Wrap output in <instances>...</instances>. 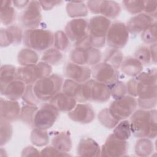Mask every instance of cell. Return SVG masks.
<instances>
[{"label": "cell", "instance_id": "obj_48", "mask_svg": "<svg viewBox=\"0 0 157 157\" xmlns=\"http://www.w3.org/2000/svg\"><path fill=\"white\" fill-rule=\"evenodd\" d=\"M41 8L45 10H50L56 6L62 3L61 1H39Z\"/></svg>", "mask_w": 157, "mask_h": 157}, {"label": "cell", "instance_id": "obj_41", "mask_svg": "<svg viewBox=\"0 0 157 157\" xmlns=\"http://www.w3.org/2000/svg\"><path fill=\"white\" fill-rule=\"evenodd\" d=\"M69 39L64 31L59 30L55 33L53 44L56 49L64 51L69 47Z\"/></svg>", "mask_w": 157, "mask_h": 157}, {"label": "cell", "instance_id": "obj_3", "mask_svg": "<svg viewBox=\"0 0 157 157\" xmlns=\"http://www.w3.org/2000/svg\"><path fill=\"white\" fill-rule=\"evenodd\" d=\"M63 78L56 74H52L37 81L33 85V91L41 101H50L60 92L63 84Z\"/></svg>", "mask_w": 157, "mask_h": 157}, {"label": "cell", "instance_id": "obj_4", "mask_svg": "<svg viewBox=\"0 0 157 157\" xmlns=\"http://www.w3.org/2000/svg\"><path fill=\"white\" fill-rule=\"evenodd\" d=\"M24 45L36 52H42L50 48L54 42V34L47 29H31L23 32Z\"/></svg>", "mask_w": 157, "mask_h": 157}, {"label": "cell", "instance_id": "obj_42", "mask_svg": "<svg viewBox=\"0 0 157 157\" xmlns=\"http://www.w3.org/2000/svg\"><path fill=\"white\" fill-rule=\"evenodd\" d=\"M142 40L147 44L156 43V20L141 34Z\"/></svg>", "mask_w": 157, "mask_h": 157}, {"label": "cell", "instance_id": "obj_31", "mask_svg": "<svg viewBox=\"0 0 157 157\" xmlns=\"http://www.w3.org/2000/svg\"><path fill=\"white\" fill-rule=\"evenodd\" d=\"M38 61L39 56L37 52L29 48H22L17 55V61L21 66L35 64Z\"/></svg>", "mask_w": 157, "mask_h": 157}, {"label": "cell", "instance_id": "obj_19", "mask_svg": "<svg viewBox=\"0 0 157 157\" xmlns=\"http://www.w3.org/2000/svg\"><path fill=\"white\" fill-rule=\"evenodd\" d=\"M111 21L102 15H96L88 21V34L96 38H105Z\"/></svg>", "mask_w": 157, "mask_h": 157}, {"label": "cell", "instance_id": "obj_44", "mask_svg": "<svg viewBox=\"0 0 157 157\" xmlns=\"http://www.w3.org/2000/svg\"><path fill=\"white\" fill-rule=\"evenodd\" d=\"M134 58L139 60L143 66L149 65L151 63L150 50L146 46L139 47L134 52Z\"/></svg>", "mask_w": 157, "mask_h": 157}, {"label": "cell", "instance_id": "obj_7", "mask_svg": "<svg viewBox=\"0 0 157 157\" xmlns=\"http://www.w3.org/2000/svg\"><path fill=\"white\" fill-rule=\"evenodd\" d=\"M137 106V99L130 95H125L114 99L108 108L111 114L118 121L126 120L136 110Z\"/></svg>", "mask_w": 157, "mask_h": 157}, {"label": "cell", "instance_id": "obj_26", "mask_svg": "<svg viewBox=\"0 0 157 157\" xmlns=\"http://www.w3.org/2000/svg\"><path fill=\"white\" fill-rule=\"evenodd\" d=\"M120 68L124 74L129 77H135L142 72L143 65L136 58L128 56L123 59Z\"/></svg>", "mask_w": 157, "mask_h": 157}, {"label": "cell", "instance_id": "obj_6", "mask_svg": "<svg viewBox=\"0 0 157 157\" xmlns=\"http://www.w3.org/2000/svg\"><path fill=\"white\" fill-rule=\"evenodd\" d=\"M83 91L86 101L104 103L111 97L109 86L93 79H90L83 83Z\"/></svg>", "mask_w": 157, "mask_h": 157}, {"label": "cell", "instance_id": "obj_45", "mask_svg": "<svg viewBox=\"0 0 157 157\" xmlns=\"http://www.w3.org/2000/svg\"><path fill=\"white\" fill-rule=\"evenodd\" d=\"M21 98L26 104L32 105H37L41 102L36 97L33 91V85H28L26 86L25 91Z\"/></svg>", "mask_w": 157, "mask_h": 157}, {"label": "cell", "instance_id": "obj_25", "mask_svg": "<svg viewBox=\"0 0 157 157\" xmlns=\"http://www.w3.org/2000/svg\"><path fill=\"white\" fill-rule=\"evenodd\" d=\"M52 145L61 152H69L72 147L70 132L69 131L55 132L52 139Z\"/></svg>", "mask_w": 157, "mask_h": 157}, {"label": "cell", "instance_id": "obj_16", "mask_svg": "<svg viewBox=\"0 0 157 157\" xmlns=\"http://www.w3.org/2000/svg\"><path fill=\"white\" fill-rule=\"evenodd\" d=\"M69 118L72 121L82 123L88 124L92 122L95 117L93 107L86 103L77 104L75 107L68 112Z\"/></svg>", "mask_w": 157, "mask_h": 157}, {"label": "cell", "instance_id": "obj_30", "mask_svg": "<svg viewBox=\"0 0 157 157\" xmlns=\"http://www.w3.org/2000/svg\"><path fill=\"white\" fill-rule=\"evenodd\" d=\"M17 69L11 64H4L0 68V88L2 91L12 81L17 79Z\"/></svg>", "mask_w": 157, "mask_h": 157}, {"label": "cell", "instance_id": "obj_21", "mask_svg": "<svg viewBox=\"0 0 157 157\" xmlns=\"http://www.w3.org/2000/svg\"><path fill=\"white\" fill-rule=\"evenodd\" d=\"M77 154L80 156H101V147L94 139L83 138L77 145Z\"/></svg>", "mask_w": 157, "mask_h": 157}, {"label": "cell", "instance_id": "obj_15", "mask_svg": "<svg viewBox=\"0 0 157 157\" xmlns=\"http://www.w3.org/2000/svg\"><path fill=\"white\" fill-rule=\"evenodd\" d=\"M64 74L68 79L79 83H83L91 77V69L88 66L78 65L72 62H69L66 64Z\"/></svg>", "mask_w": 157, "mask_h": 157}, {"label": "cell", "instance_id": "obj_18", "mask_svg": "<svg viewBox=\"0 0 157 157\" xmlns=\"http://www.w3.org/2000/svg\"><path fill=\"white\" fill-rule=\"evenodd\" d=\"M23 39V33L17 25H12L6 28H1L0 45L6 47L10 45H18Z\"/></svg>", "mask_w": 157, "mask_h": 157}, {"label": "cell", "instance_id": "obj_43", "mask_svg": "<svg viewBox=\"0 0 157 157\" xmlns=\"http://www.w3.org/2000/svg\"><path fill=\"white\" fill-rule=\"evenodd\" d=\"M109 86L110 88V96L113 99L120 98L128 94L126 84L123 81L118 80Z\"/></svg>", "mask_w": 157, "mask_h": 157}, {"label": "cell", "instance_id": "obj_28", "mask_svg": "<svg viewBox=\"0 0 157 157\" xmlns=\"http://www.w3.org/2000/svg\"><path fill=\"white\" fill-rule=\"evenodd\" d=\"M15 18L16 11L13 7H12V1H2L0 9V20L1 23L4 26H9L12 25Z\"/></svg>", "mask_w": 157, "mask_h": 157}, {"label": "cell", "instance_id": "obj_33", "mask_svg": "<svg viewBox=\"0 0 157 157\" xmlns=\"http://www.w3.org/2000/svg\"><path fill=\"white\" fill-rule=\"evenodd\" d=\"M154 150V145L150 139L147 137L139 138L134 146V151L137 156L145 157L151 155Z\"/></svg>", "mask_w": 157, "mask_h": 157}, {"label": "cell", "instance_id": "obj_10", "mask_svg": "<svg viewBox=\"0 0 157 157\" xmlns=\"http://www.w3.org/2000/svg\"><path fill=\"white\" fill-rule=\"evenodd\" d=\"M41 9L39 1H30L20 14L21 25L26 29L37 28L42 20Z\"/></svg>", "mask_w": 157, "mask_h": 157}, {"label": "cell", "instance_id": "obj_40", "mask_svg": "<svg viewBox=\"0 0 157 157\" xmlns=\"http://www.w3.org/2000/svg\"><path fill=\"white\" fill-rule=\"evenodd\" d=\"M123 6L125 10L132 15H137L144 11L145 1L126 0L122 1Z\"/></svg>", "mask_w": 157, "mask_h": 157}, {"label": "cell", "instance_id": "obj_49", "mask_svg": "<svg viewBox=\"0 0 157 157\" xmlns=\"http://www.w3.org/2000/svg\"><path fill=\"white\" fill-rule=\"evenodd\" d=\"M21 156H41L40 151L33 146H28L23 148L21 152Z\"/></svg>", "mask_w": 157, "mask_h": 157}, {"label": "cell", "instance_id": "obj_13", "mask_svg": "<svg viewBox=\"0 0 157 157\" xmlns=\"http://www.w3.org/2000/svg\"><path fill=\"white\" fill-rule=\"evenodd\" d=\"M128 144L126 140L117 138L113 134L106 139L101 148V156L121 157L126 156Z\"/></svg>", "mask_w": 157, "mask_h": 157}, {"label": "cell", "instance_id": "obj_46", "mask_svg": "<svg viewBox=\"0 0 157 157\" xmlns=\"http://www.w3.org/2000/svg\"><path fill=\"white\" fill-rule=\"evenodd\" d=\"M42 156H71L67 153L61 152L54 147L47 146L40 151Z\"/></svg>", "mask_w": 157, "mask_h": 157}, {"label": "cell", "instance_id": "obj_27", "mask_svg": "<svg viewBox=\"0 0 157 157\" xmlns=\"http://www.w3.org/2000/svg\"><path fill=\"white\" fill-rule=\"evenodd\" d=\"M121 7L119 3L114 1H100L98 7V14L108 19L116 18L120 15Z\"/></svg>", "mask_w": 157, "mask_h": 157}, {"label": "cell", "instance_id": "obj_2", "mask_svg": "<svg viewBox=\"0 0 157 157\" xmlns=\"http://www.w3.org/2000/svg\"><path fill=\"white\" fill-rule=\"evenodd\" d=\"M131 134L137 138L150 139L156 137V110L139 109L130 116Z\"/></svg>", "mask_w": 157, "mask_h": 157}, {"label": "cell", "instance_id": "obj_22", "mask_svg": "<svg viewBox=\"0 0 157 157\" xmlns=\"http://www.w3.org/2000/svg\"><path fill=\"white\" fill-rule=\"evenodd\" d=\"M26 86L27 85L22 81L15 79L10 82L5 88L1 91V94L4 96L7 99L17 101L22 98Z\"/></svg>", "mask_w": 157, "mask_h": 157}, {"label": "cell", "instance_id": "obj_14", "mask_svg": "<svg viewBox=\"0 0 157 157\" xmlns=\"http://www.w3.org/2000/svg\"><path fill=\"white\" fill-rule=\"evenodd\" d=\"M64 31L70 40L78 42L88 34V21L82 18H73L66 24Z\"/></svg>", "mask_w": 157, "mask_h": 157}, {"label": "cell", "instance_id": "obj_47", "mask_svg": "<svg viewBox=\"0 0 157 157\" xmlns=\"http://www.w3.org/2000/svg\"><path fill=\"white\" fill-rule=\"evenodd\" d=\"M144 11V13L156 20L157 17V1L155 0L145 1Z\"/></svg>", "mask_w": 157, "mask_h": 157}, {"label": "cell", "instance_id": "obj_11", "mask_svg": "<svg viewBox=\"0 0 157 157\" xmlns=\"http://www.w3.org/2000/svg\"><path fill=\"white\" fill-rule=\"evenodd\" d=\"M59 112L50 102L43 104L37 111L33 128L48 129L53 126L59 116Z\"/></svg>", "mask_w": 157, "mask_h": 157}, {"label": "cell", "instance_id": "obj_23", "mask_svg": "<svg viewBox=\"0 0 157 157\" xmlns=\"http://www.w3.org/2000/svg\"><path fill=\"white\" fill-rule=\"evenodd\" d=\"M59 112H69L76 105L77 101L63 92L57 93L50 101Z\"/></svg>", "mask_w": 157, "mask_h": 157}, {"label": "cell", "instance_id": "obj_1", "mask_svg": "<svg viewBox=\"0 0 157 157\" xmlns=\"http://www.w3.org/2000/svg\"><path fill=\"white\" fill-rule=\"evenodd\" d=\"M157 71L156 68L141 72L126 84L127 93L137 97V105L144 110L155 108L157 102Z\"/></svg>", "mask_w": 157, "mask_h": 157}, {"label": "cell", "instance_id": "obj_12", "mask_svg": "<svg viewBox=\"0 0 157 157\" xmlns=\"http://www.w3.org/2000/svg\"><path fill=\"white\" fill-rule=\"evenodd\" d=\"M93 80L110 86L118 80V69L105 62H99L91 68Z\"/></svg>", "mask_w": 157, "mask_h": 157}, {"label": "cell", "instance_id": "obj_5", "mask_svg": "<svg viewBox=\"0 0 157 157\" xmlns=\"http://www.w3.org/2000/svg\"><path fill=\"white\" fill-rule=\"evenodd\" d=\"M52 66L44 61H40L35 64L18 67L16 77L26 85H34L39 80L52 74Z\"/></svg>", "mask_w": 157, "mask_h": 157}, {"label": "cell", "instance_id": "obj_50", "mask_svg": "<svg viewBox=\"0 0 157 157\" xmlns=\"http://www.w3.org/2000/svg\"><path fill=\"white\" fill-rule=\"evenodd\" d=\"M151 60V62L154 64L156 63V43L151 44L149 47Z\"/></svg>", "mask_w": 157, "mask_h": 157}, {"label": "cell", "instance_id": "obj_24", "mask_svg": "<svg viewBox=\"0 0 157 157\" xmlns=\"http://www.w3.org/2000/svg\"><path fill=\"white\" fill-rule=\"evenodd\" d=\"M62 91L66 95L74 98L77 102L86 101L83 96V83H77L71 79H66L62 86Z\"/></svg>", "mask_w": 157, "mask_h": 157}, {"label": "cell", "instance_id": "obj_20", "mask_svg": "<svg viewBox=\"0 0 157 157\" xmlns=\"http://www.w3.org/2000/svg\"><path fill=\"white\" fill-rule=\"evenodd\" d=\"M21 107L17 101H12L1 98L0 119L9 122L17 121L20 118Z\"/></svg>", "mask_w": 157, "mask_h": 157}, {"label": "cell", "instance_id": "obj_29", "mask_svg": "<svg viewBox=\"0 0 157 157\" xmlns=\"http://www.w3.org/2000/svg\"><path fill=\"white\" fill-rule=\"evenodd\" d=\"M68 16L72 18H80L87 15L88 9L83 1H70L66 7Z\"/></svg>", "mask_w": 157, "mask_h": 157}, {"label": "cell", "instance_id": "obj_34", "mask_svg": "<svg viewBox=\"0 0 157 157\" xmlns=\"http://www.w3.org/2000/svg\"><path fill=\"white\" fill-rule=\"evenodd\" d=\"M38 109H39L37 105L25 104L21 107L19 119L24 124L33 128L34 117Z\"/></svg>", "mask_w": 157, "mask_h": 157}, {"label": "cell", "instance_id": "obj_51", "mask_svg": "<svg viewBox=\"0 0 157 157\" xmlns=\"http://www.w3.org/2000/svg\"><path fill=\"white\" fill-rule=\"evenodd\" d=\"M30 1H26V0H15L12 1V4L13 6L16 7L18 9H23L25 8L28 4H29Z\"/></svg>", "mask_w": 157, "mask_h": 157}, {"label": "cell", "instance_id": "obj_38", "mask_svg": "<svg viewBox=\"0 0 157 157\" xmlns=\"http://www.w3.org/2000/svg\"><path fill=\"white\" fill-rule=\"evenodd\" d=\"M98 119L103 126L108 129L114 128L120 121L113 117L108 108H104L99 112Z\"/></svg>", "mask_w": 157, "mask_h": 157}, {"label": "cell", "instance_id": "obj_9", "mask_svg": "<svg viewBox=\"0 0 157 157\" xmlns=\"http://www.w3.org/2000/svg\"><path fill=\"white\" fill-rule=\"evenodd\" d=\"M70 58L77 64L93 66L101 61L102 53L99 49L93 47H75L71 52Z\"/></svg>", "mask_w": 157, "mask_h": 157}, {"label": "cell", "instance_id": "obj_32", "mask_svg": "<svg viewBox=\"0 0 157 157\" xmlns=\"http://www.w3.org/2000/svg\"><path fill=\"white\" fill-rule=\"evenodd\" d=\"M123 60V55L119 49L109 48L105 50L103 55V61L105 62L115 69L120 67Z\"/></svg>", "mask_w": 157, "mask_h": 157}, {"label": "cell", "instance_id": "obj_37", "mask_svg": "<svg viewBox=\"0 0 157 157\" xmlns=\"http://www.w3.org/2000/svg\"><path fill=\"white\" fill-rule=\"evenodd\" d=\"M63 59V55L60 51L55 48H50L44 51L41 60L50 66H55L60 63Z\"/></svg>", "mask_w": 157, "mask_h": 157}, {"label": "cell", "instance_id": "obj_8", "mask_svg": "<svg viewBox=\"0 0 157 157\" xmlns=\"http://www.w3.org/2000/svg\"><path fill=\"white\" fill-rule=\"evenodd\" d=\"M129 33L123 22L115 21L111 23L105 36V43L110 48L120 49L128 43Z\"/></svg>", "mask_w": 157, "mask_h": 157}, {"label": "cell", "instance_id": "obj_39", "mask_svg": "<svg viewBox=\"0 0 157 157\" xmlns=\"http://www.w3.org/2000/svg\"><path fill=\"white\" fill-rule=\"evenodd\" d=\"M13 127L10 122L0 119V145L2 147L12 138Z\"/></svg>", "mask_w": 157, "mask_h": 157}, {"label": "cell", "instance_id": "obj_36", "mask_svg": "<svg viewBox=\"0 0 157 157\" xmlns=\"http://www.w3.org/2000/svg\"><path fill=\"white\" fill-rule=\"evenodd\" d=\"M113 134L118 139L123 140H127L131 136L129 121L123 120L119 121L113 131Z\"/></svg>", "mask_w": 157, "mask_h": 157}, {"label": "cell", "instance_id": "obj_17", "mask_svg": "<svg viewBox=\"0 0 157 157\" xmlns=\"http://www.w3.org/2000/svg\"><path fill=\"white\" fill-rule=\"evenodd\" d=\"M155 20L145 13L142 12L131 17L127 21L126 26L129 33L136 36L141 34Z\"/></svg>", "mask_w": 157, "mask_h": 157}, {"label": "cell", "instance_id": "obj_35", "mask_svg": "<svg viewBox=\"0 0 157 157\" xmlns=\"http://www.w3.org/2000/svg\"><path fill=\"white\" fill-rule=\"evenodd\" d=\"M30 140L36 147H44L48 144L50 137L47 130L34 128L31 132Z\"/></svg>", "mask_w": 157, "mask_h": 157}]
</instances>
